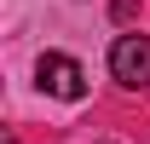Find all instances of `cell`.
I'll use <instances>...</instances> for the list:
<instances>
[{
  "label": "cell",
  "mask_w": 150,
  "mask_h": 144,
  "mask_svg": "<svg viewBox=\"0 0 150 144\" xmlns=\"http://www.w3.org/2000/svg\"><path fill=\"white\" fill-rule=\"evenodd\" d=\"M110 75L121 87H144L150 81V35H121L110 46Z\"/></svg>",
  "instance_id": "6da1fadb"
},
{
  "label": "cell",
  "mask_w": 150,
  "mask_h": 144,
  "mask_svg": "<svg viewBox=\"0 0 150 144\" xmlns=\"http://www.w3.org/2000/svg\"><path fill=\"white\" fill-rule=\"evenodd\" d=\"M40 87L52 92V98H81V92H87V75H81L75 58L46 52V58H40Z\"/></svg>",
  "instance_id": "7a4b0ae2"
},
{
  "label": "cell",
  "mask_w": 150,
  "mask_h": 144,
  "mask_svg": "<svg viewBox=\"0 0 150 144\" xmlns=\"http://www.w3.org/2000/svg\"><path fill=\"white\" fill-rule=\"evenodd\" d=\"M127 18H139V0H115V23H127Z\"/></svg>",
  "instance_id": "3957f363"
}]
</instances>
